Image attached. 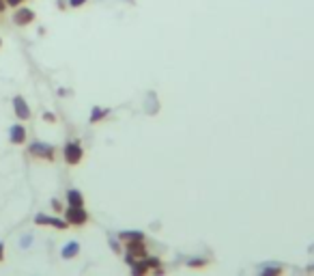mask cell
Returning <instances> with one entry per match:
<instances>
[{
	"label": "cell",
	"instance_id": "obj_11",
	"mask_svg": "<svg viewBox=\"0 0 314 276\" xmlns=\"http://www.w3.org/2000/svg\"><path fill=\"white\" fill-rule=\"evenodd\" d=\"M149 274H151V268L146 265L144 259H138L131 265V276H149Z\"/></svg>",
	"mask_w": 314,
	"mask_h": 276
},
{
	"label": "cell",
	"instance_id": "obj_9",
	"mask_svg": "<svg viewBox=\"0 0 314 276\" xmlns=\"http://www.w3.org/2000/svg\"><path fill=\"white\" fill-rule=\"evenodd\" d=\"M67 205L69 207H84V197H82V192L71 188L67 190Z\"/></svg>",
	"mask_w": 314,
	"mask_h": 276
},
{
	"label": "cell",
	"instance_id": "obj_8",
	"mask_svg": "<svg viewBox=\"0 0 314 276\" xmlns=\"http://www.w3.org/2000/svg\"><path fill=\"white\" fill-rule=\"evenodd\" d=\"M125 246H127V254H131L133 259L146 257V242H133V244H125Z\"/></svg>",
	"mask_w": 314,
	"mask_h": 276
},
{
	"label": "cell",
	"instance_id": "obj_5",
	"mask_svg": "<svg viewBox=\"0 0 314 276\" xmlns=\"http://www.w3.org/2000/svg\"><path fill=\"white\" fill-rule=\"evenodd\" d=\"M35 224H39V227H52V229H58V231H67L69 229V222L65 218L46 216V214H37V216H35Z\"/></svg>",
	"mask_w": 314,
	"mask_h": 276
},
{
	"label": "cell",
	"instance_id": "obj_10",
	"mask_svg": "<svg viewBox=\"0 0 314 276\" xmlns=\"http://www.w3.org/2000/svg\"><path fill=\"white\" fill-rule=\"evenodd\" d=\"M119 240H121L123 244H133V242H146L144 233H140V231H123V233L119 235Z\"/></svg>",
	"mask_w": 314,
	"mask_h": 276
},
{
	"label": "cell",
	"instance_id": "obj_1",
	"mask_svg": "<svg viewBox=\"0 0 314 276\" xmlns=\"http://www.w3.org/2000/svg\"><path fill=\"white\" fill-rule=\"evenodd\" d=\"M26 153L30 158L35 160H43V162H54L56 160V147L50 145V142H41V140H35L30 142Z\"/></svg>",
	"mask_w": 314,
	"mask_h": 276
},
{
	"label": "cell",
	"instance_id": "obj_14",
	"mask_svg": "<svg viewBox=\"0 0 314 276\" xmlns=\"http://www.w3.org/2000/svg\"><path fill=\"white\" fill-rule=\"evenodd\" d=\"M260 276H284V270L278 268V265L276 268H265L263 272H260Z\"/></svg>",
	"mask_w": 314,
	"mask_h": 276
},
{
	"label": "cell",
	"instance_id": "obj_18",
	"mask_svg": "<svg viewBox=\"0 0 314 276\" xmlns=\"http://www.w3.org/2000/svg\"><path fill=\"white\" fill-rule=\"evenodd\" d=\"M43 121H48V123H56V117L52 115V112H43Z\"/></svg>",
	"mask_w": 314,
	"mask_h": 276
},
{
	"label": "cell",
	"instance_id": "obj_2",
	"mask_svg": "<svg viewBox=\"0 0 314 276\" xmlns=\"http://www.w3.org/2000/svg\"><path fill=\"white\" fill-rule=\"evenodd\" d=\"M62 160H65L67 166H78L82 160H84V149H82L80 140H67L65 147H62Z\"/></svg>",
	"mask_w": 314,
	"mask_h": 276
},
{
	"label": "cell",
	"instance_id": "obj_21",
	"mask_svg": "<svg viewBox=\"0 0 314 276\" xmlns=\"http://www.w3.org/2000/svg\"><path fill=\"white\" fill-rule=\"evenodd\" d=\"M5 261V242H0V263Z\"/></svg>",
	"mask_w": 314,
	"mask_h": 276
},
{
	"label": "cell",
	"instance_id": "obj_15",
	"mask_svg": "<svg viewBox=\"0 0 314 276\" xmlns=\"http://www.w3.org/2000/svg\"><path fill=\"white\" fill-rule=\"evenodd\" d=\"M146 265H149L151 270H157V268H162V259H157V257H144Z\"/></svg>",
	"mask_w": 314,
	"mask_h": 276
},
{
	"label": "cell",
	"instance_id": "obj_20",
	"mask_svg": "<svg viewBox=\"0 0 314 276\" xmlns=\"http://www.w3.org/2000/svg\"><path fill=\"white\" fill-rule=\"evenodd\" d=\"M52 209H54V211H62V205H60V201H52Z\"/></svg>",
	"mask_w": 314,
	"mask_h": 276
},
{
	"label": "cell",
	"instance_id": "obj_3",
	"mask_svg": "<svg viewBox=\"0 0 314 276\" xmlns=\"http://www.w3.org/2000/svg\"><path fill=\"white\" fill-rule=\"evenodd\" d=\"M65 220L69 222V227H84V224H88L91 216L86 207H69L65 209Z\"/></svg>",
	"mask_w": 314,
	"mask_h": 276
},
{
	"label": "cell",
	"instance_id": "obj_7",
	"mask_svg": "<svg viewBox=\"0 0 314 276\" xmlns=\"http://www.w3.org/2000/svg\"><path fill=\"white\" fill-rule=\"evenodd\" d=\"M9 140H11V145H26L28 140V132L22 123H15L9 128Z\"/></svg>",
	"mask_w": 314,
	"mask_h": 276
},
{
	"label": "cell",
	"instance_id": "obj_13",
	"mask_svg": "<svg viewBox=\"0 0 314 276\" xmlns=\"http://www.w3.org/2000/svg\"><path fill=\"white\" fill-rule=\"evenodd\" d=\"M78 252H80V244H78V242H69L67 246L62 248V252H60V254H62V259H73Z\"/></svg>",
	"mask_w": 314,
	"mask_h": 276
},
{
	"label": "cell",
	"instance_id": "obj_6",
	"mask_svg": "<svg viewBox=\"0 0 314 276\" xmlns=\"http://www.w3.org/2000/svg\"><path fill=\"white\" fill-rule=\"evenodd\" d=\"M13 112H15V117H17L19 121H28L30 117H33V110H30L28 101H26L22 95H15V97H13Z\"/></svg>",
	"mask_w": 314,
	"mask_h": 276
},
{
	"label": "cell",
	"instance_id": "obj_19",
	"mask_svg": "<svg viewBox=\"0 0 314 276\" xmlns=\"http://www.w3.org/2000/svg\"><path fill=\"white\" fill-rule=\"evenodd\" d=\"M187 265L190 268H203V265H207V261H187Z\"/></svg>",
	"mask_w": 314,
	"mask_h": 276
},
{
	"label": "cell",
	"instance_id": "obj_24",
	"mask_svg": "<svg viewBox=\"0 0 314 276\" xmlns=\"http://www.w3.org/2000/svg\"><path fill=\"white\" fill-rule=\"evenodd\" d=\"M0 48H3V37H0Z\"/></svg>",
	"mask_w": 314,
	"mask_h": 276
},
{
	"label": "cell",
	"instance_id": "obj_16",
	"mask_svg": "<svg viewBox=\"0 0 314 276\" xmlns=\"http://www.w3.org/2000/svg\"><path fill=\"white\" fill-rule=\"evenodd\" d=\"M86 3H88V0H67V5L71 9H80V7H84Z\"/></svg>",
	"mask_w": 314,
	"mask_h": 276
},
{
	"label": "cell",
	"instance_id": "obj_12",
	"mask_svg": "<svg viewBox=\"0 0 314 276\" xmlns=\"http://www.w3.org/2000/svg\"><path fill=\"white\" fill-rule=\"evenodd\" d=\"M110 115V108H101V106H95L91 112V123H99V121H103Z\"/></svg>",
	"mask_w": 314,
	"mask_h": 276
},
{
	"label": "cell",
	"instance_id": "obj_22",
	"mask_svg": "<svg viewBox=\"0 0 314 276\" xmlns=\"http://www.w3.org/2000/svg\"><path fill=\"white\" fill-rule=\"evenodd\" d=\"M7 11V3H5V0H0V15H3Z\"/></svg>",
	"mask_w": 314,
	"mask_h": 276
},
{
	"label": "cell",
	"instance_id": "obj_4",
	"mask_svg": "<svg viewBox=\"0 0 314 276\" xmlns=\"http://www.w3.org/2000/svg\"><path fill=\"white\" fill-rule=\"evenodd\" d=\"M37 19V13L33 11L30 7H17V9H13V15H11V22L15 24V26H30Z\"/></svg>",
	"mask_w": 314,
	"mask_h": 276
},
{
	"label": "cell",
	"instance_id": "obj_17",
	"mask_svg": "<svg viewBox=\"0 0 314 276\" xmlns=\"http://www.w3.org/2000/svg\"><path fill=\"white\" fill-rule=\"evenodd\" d=\"M7 3V7H11V9H17V7H22L26 0H5Z\"/></svg>",
	"mask_w": 314,
	"mask_h": 276
},
{
	"label": "cell",
	"instance_id": "obj_23",
	"mask_svg": "<svg viewBox=\"0 0 314 276\" xmlns=\"http://www.w3.org/2000/svg\"><path fill=\"white\" fill-rule=\"evenodd\" d=\"M56 5H58V9H67V0H58Z\"/></svg>",
	"mask_w": 314,
	"mask_h": 276
}]
</instances>
